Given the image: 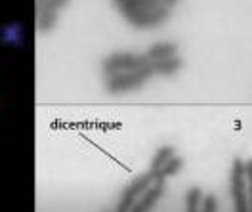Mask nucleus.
Segmentation results:
<instances>
[{"instance_id": "obj_1", "label": "nucleus", "mask_w": 252, "mask_h": 212, "mask_svg": "<svg viewBox=\"0 0 252 212\" xmlns=\"http://www.w3.org/2000/svg\"><path fill=\"white\" fill-rule=\"evenodd\" d=\"M151 77V71L142 54L134 52H115L103 61V81L105 88L113 94H125L142 88Z\"/></svg>"}, {"instance_id": "obj_2", "label": "nucleus", "mask_w": 252, "mask_h": 212, "mask_svg": "<svg viewBox=\"0 0 252 212\" xmlns=\"http://www.w3.org/2000/svg\"><path fill=\"white\" fill-rule=\"evenodd\" d=\"M176 4L178 0H115V6L126 21L138 29L162 25L170 17Z\"/></svg>"}, {"instance_id": "obj_3", "label": "nucleus", "mask_w": 252, "mask_h": 212, "mask_svg": "<svg viewBox=\"0 0 252 212\" xmlns=\"http://www.w3.org/2000/svg\"><path fill=\"white\" fill-rule=\"evenodd\" d=\"M164 193V178L157 172H147L136 178L123 193L119 203V211L123 212H142L155 207L160 195Z\"/></svg>"}, {"instance_id": "obj_4", "label": "nucleus", "mask_w": 252, "mask_h": 212, "mask_svg": "<svg viewBox=\"0 0 252 212\" xmlns=\"http://www.w3.org/2000/svg\"><path fill=\"white\" fill-rule=\"evenodd\" d=\"M145 63L149 67L151 75H166L170 77L178 73L184 65V58L180 48L172 42H157L143 54Z\"/></svg>"}, {"instance_id": "obj_5", "label": "nucleus", "mask_w": 252, "mask_h": 212, "mask_svg": "<svg viewBox=\"0 0 252 212\" xmlns=\"http://www.w3.org/2000/svg\"><path fill=\"white\" fill-rule=\"evenodd\" d=\"M231 197L237 211L249 212L252 209V170L249 161L239 159L231 170Z\"/></svg>"}, {"instance_id": "obj_6", "label": "nucleus", "mask_w": 252, "mask_h": 212, "mask_svg": "<svg viewBox=\"0 0 252 212\" xmlns=\"http://www.w3.org/2000/svg\"><path fill=\"white\" fill-rule=\"evenodd\" d=\"M182 164H184V161L180 159L176 149L170 146H164L155 153L151 170L160 174L162 178H168V176H174V174H178L182 170Z\"/></svg>"}, {"instance_id": "obj_7", "label": "nucleus", "mask_w": 252, "mask_h": 212, "mask_svg": "<svg viewBox=\"0 0 252 212\" xmlns=\"http://www.w3.org/2000/svg\"><path fill=\"white\" fill-rule=\"evenodd\" d=\"M65 4L67 0H36V27L40 31H50Z\"/></svg>"}, {"instance_id": "obj_8", "label": "nucleus", "mask_w": 252, "mask_h": 212, "mask_svg": "<svg viewBox=\"0 0 252 212\" xmlns=\"http://www.w3.org/2000/svg\"><path fill=\"white\" fill-rule=\"evenodd\" d=\"M0 42L4 46H12V48H19L25 42V29L19 21H10L4 23L0 27Z\"/></svg>"}, {"instance_id": "obj_9", "label": "nucleus", "mask_w": 252, "mask_h": 212, "mask_svg": "<svg viewBox=\"0 0 252 212\" xmlns=\"http://www.w3.org/2000/svg\"><path fill=\"white\" fill-rule=\"evenodd\" d=\"M203 199H205V193L201 187H191L186 195V209L188 211H201Z\"/></svg>"}]
</instances>
